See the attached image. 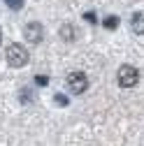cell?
<instances>
[{
	"label": "cell",
	"mask_w": 144,
	"mask_h": 146,
	"mask_svg": "<svg viewBox=\"0 0 144 146\" xmlns=\"http://www.w3.org/2000/svg\"><path fill=\"white\" fill-rule=\"evenodd\" d=\"M0 42H3V28H0Z\"/></svg>",
	"instance_id": "cell-12"
},
{
	"label": "cell",
	"mask_w": 144,
	"mask_h": 146,
	"mask_svg": "<svg viewBox=\"0 0 144 146\" xmlns=\"http://www.w3.org/2000/svg\"><path fill=\"white\" fill-rule=\"evenodd\" d=\"M56 102H58V104H61V107H65V104H67V98H65V95H61V93H58V95H56Z\"/></svg>",
	"instance_id": "cell-9"
},
{
	"label": "cell",
	"mask_w": 144,
	"mask_h": 146,
	"mask_svg": "<svg viewBox=\"0 0 144 146\" xmlns=\"http://www.w3.org/2000/svg\"><path fill=\"white\" fill-rule=\"evenodd\" d=\"M84 19L91 21V23H95V14H93V12H91V14H84Z\"/></svg>",
	"instance_id": "cell-10"
},
{
	"label": "cell",
	"mask_w": 144,
	"mask_h": 146,
	"mask_svg": "<svg viewBox=\"0 0 144 146\" xmlns=\"http://www.w3.org/2000/svg\"><path fill=\"white\" fill-rule=\"evenodd\" d=\"M5 5H7L9 9H21V7H23V0H5Z\"/></svg>",
	"instance_id": "cell-8"
},
{
	"label": "cell",
	"mask_w": 144,
	"mask_h": 146,
	"mask_svg": "<svg viewBox=\"0 0 144 146\" xmlns=\"http://www.w3.org/2000/svg\"><path fill=\"white\" fill-rule=\"evenodd\" d=\"M23 37H26V42L28 44H40L42 40H44V28H42V23H28L26 28H23Z\"/></svg>",
	"instance_id": "cell-4"
},
{
	"label": "cell",
	"mask_w": 144,
	"mask_h": 146,
	"mask_svg": "<svg viewBox=\"0 0 144 146\" xmlns=\"http://www.w3.org/2000/svg\"><path fill=\"white\" fill-rule=\"evenodd\" d=\"M130 28H133L137 35H144V14H142V12L133 14V19H130Z\"/></svg>",
	"instance_id": "cell-5"
},
{
	"label": "cell",
	"mask_w": 144,
	"mask_h": 146,
	"mask_svg": "<svg viewBox=\"0 0 144 146\" xmlns=\"http://www.w3.org/2000/svg\"><path fill=\"white\" fill-rule=\"evenodd\" d=\"M67 88H70V93L81 95L88 88V77L84 74V72H70L67 74Z\"/></svg>",
	"instance_id": "cell-3"
},
{
	"label": "cell",
	"mask_w": 144,
	"mask_h": 146,
	"mask_svg": "<svg viewBox=\"0 0 144 146\" xmlns=\"http://www.w3.org/2000/svg\"><path fill=\"white\" fill-rule=\"evenodd\" d=\"M116 79H119V86L123 88H133L139 79V72L133 67V65H121L119 72H116Z\"/></svg>",
	"instance_id": "cell-2"
},
{
	"label": "cell",
	"mask_w": 144,
	"mask_h": 146,
	"mask_svg": "<svg viewBox=\"0 0 144 146\" xmlns=\"http://www.w3.org/2000/svg\"><path fill=\"white\" fill-rule=\"evenodd\" d=\"M61 37H63L65 42H70V40H75V30H72V26H67V23H65V26L61 28Z\"/></svg>",
	"instance_id": "cell-7"
},
{
	"label": "cell",
	"mask_w": 144,
	"mask_h": 146,
	"mask_svg": "<svg viewBox=\"0 0 144 146\" xmlns=\"http://www.w3.org/2000/svg\"><path fill=\"white\" fill-rule=\"evenodd\" d=\"M5 58H7V63H9L12 67H23V65H28L30 53H28V49H26L23 44H12V46H7Z\"/></svg>",
	"instance_id": "cell-1"
},
{
	"label": "cell",
	"mask_w": 144,
	"mask_h": 146,
	"mask_svg": "<svg viewBox=\"0 0 144 146\" xmlns=\"http://www.w3.org/2000/svg\"><path fill=\"white\" fill-rule=\"evenodd\" d=\"M37 84H40V86H44V84H47V77H42V74H40V77H37Z\"/></svg>",
	"instance_id": "cell-11"
},
{
	"label": "cell",
	"mask_w": 144,
	"mask_h": 146,
	"mask_svg": "<svg viewBox=\"0 0 144 146\" xmlns=\"http://www.w3.org/2000/svg\"><path fill=\"white\" fill-rule=\"evenodd\" d=\"M102 26H105L107 30H116V26H119V16H105Z\"/></svg>",
	"instance_id": "cell-6"
}]
</instances>
